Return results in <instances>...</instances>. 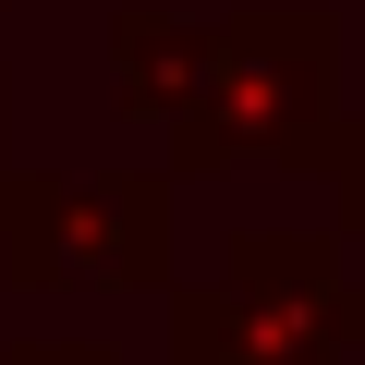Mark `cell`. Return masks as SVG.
Wrapping results in <instances>:
<instances>
[{
    "label": "cell",
    "instance_id": "6da1fadb",
    "mask_svg": "<svg viewBox=\"0 0 365 365\" xmlns=\"http://www.w3.org/2000/svg\"><path fill=\"white\" fill-rule=\"evenodd\" d=\"M170 86H134L122 110L134 122H170V158L182 170H207V158H304L292 134H317V98H329V25L317 13H232V25H195V37H170Z\"/></svg>",
    "mask_w": 365,
    "mask_h": 365
},
{
    "label": "cell",
    "instance_id": "7a4b0ae2",
    "mask_svg": "<svg viewBox=\"0 0 365 365\" xmlns=\"http://www.w3.org/2000/svg\"><path fill=\"white\" fill-rule=\"evenodd\" d=\"M341 280L317 244L292 232H244L232 244V280L182 304V365H341Z\"/></svg>",
    "mask_w": 365,
    "mask_h": 365
},
{
    "label": "cell",
    "instance_id": "3957f363",
    "mask_svg": "<svg viewBox=\"0 0 365 365\" xmlns=\"http://www.w3.org/2000/svg\"><path fill=\"white\" fill-rule=\"evenodd\" d=\"M0 232H13L25 256V280H158L170 256H158V195L146 182H37V195H13L0 207Z\"/></svg>",
    "mask_w": 365,
    "mask_h": 365
},
{
    "label": "cell",
    "instance_id": "277c9868",
    "mask_svg": "<svg viewBox=\"0 0 365 365\" xmlns=\"http://www.w3.org/2000/svg\"><path fill=\"white\" fill-rule=\"evenodd\" d=\"M13 365H110L98 341H73V353H13Z\"/></svg>",
    "mask_w": 365,
    "mask_h": 365
}]
</instances>
